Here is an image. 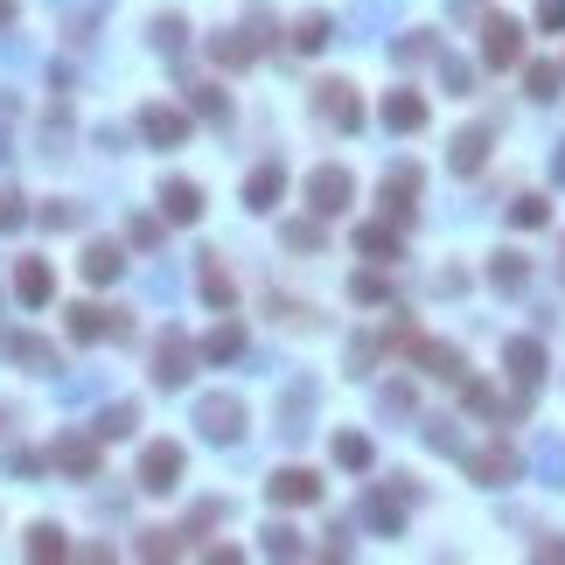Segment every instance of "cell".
Here are the masks:
<instances>
[{"instance_id": "cell-1", "label": "cell", "mask_w": 565, "mask_h": 565, "mask_svg": "<svg viewBox=\"0 0 565 565\" xmlns=\"http://www.w3.org/2000/svg\"><path fill=\"white\" fill-rule=\"evenodd\" d=\"M196 426L210 447H238L244 440V399H231V391H203L196 399Z\"/></svg>"}, {"instance_id": "cell-2", "label": "cell", "mask_w": 565, "mask_h": 565, "mask_svg": "<svg viewBox=\"0 0 565 565\" xmlns=\"http://www.w3.org/2000/svg\"><path fill=\"white\" fill-rule=\"evenodd\" d=\"M503 364H510V384H517V399H510V412H523V405H531V391L544 384V349L531 343V335H517V343L503 349Z\"/></svg>"}, {"instance_id": "cell-3", "label": "cell", "mask_w": 565, "mask_h": 565, "mask_svg": "<svg viewBox=\"0 0 565 565\" xmlns=\"http://www.w3.org/2000/svg\"><path fill=\"white\" fill-rule=\"evenodd\" d=\"M314 112H322L335 134H356V126H364V99H356V84H343V78L314 84Z\"/></svg>"}, {"instance_id": "cell-4", "label": "cell", "mask_w": 565, "mask_h": 565, "mask_svg": "<svg viewBox=\"0 0 565 565\" xmlns=\"http://www.w3.org/2000/svg\"><path fill=\"white\" fill-rule=\"evenodd\" d=\"M405 503H412V482H384L377 496H364V517H370V531H384V538H399L405 531Z\"/></svg>"}, {"instance_id": "cell-5", "label": "cell", "mask_w": 565, "mask_h": 565, "mask_svg": "<svg viewBox=\"0 0 565 565\" xmlns=\"http://www.w3.org/2000/svg\"><path fill=\"white\" fill-rule=\"evenodd\" d=\"M140 488H154V496L182 488V447H175V440H147V454H140Z\"/></svg>"}, {"instance_id": "cell-6", "label": "cell", "mask_w": 565, "mask_h": 565, "mask_svg": "<svg viewBox=\"0 0 565 565\" xmlns=\"http://www.w3.org/2000/svg\"><path fill=\"white\" fill-rule=\"evenodd\" d=\"M349 196H356L349 168H314V175H308V203H314V217H343V210H349Z\"/></svg>"}, {"instance_id": "cell-7", "label": "cell", "mask_w": 565, "mask_h": 565, "mask_svg": "<svg viewBox=\"0 0 565 565\" xmlns=\"http://www.w3.org/2000/svg\"><path fill=\"white\" fill-rule=\"evenodd\" d=\"M188 370H196V343L168 328V335H161V349H154V384H161V391H175V384H188Z\"/></svg>"}, {"instance_id": "cell-8", "label": "cell", "mask_w": 565, "mask_h": 565, "mask_svg": "<svg viewBox=\"0 0 565 565\" xmlns=\"http://www.w3.org/2000/svg\"><path fill=\"white\" fill-rule=\"evenodd\" d=\"M266 496L279 510H308V503H322V475H314V468H279L266 482Z\"/></svg>"}, {"instance_id": "cell-9", "label": "cell", "mask_w": 565, "mask_h": 565, "mask_svg": "<svg viewBox=\"0 0 565 565\" xmlns=\"http://www.w3.org/2000/svg\"><path fill=\"white\" fill-rule=\"evenodd\" d=\"M105 335H134V322L126 314H112V308H70V343H105Z\"/></svg>"}, {"instance_id": "cell-10", "label": "cell", "mask_w": 565, "mask_h": 565, "mask_svg": "<svg viewBox=\"0 0 565 565\" xmlns=\"http://www.w3.org/2000/svg\"><path fill=\"white\" fill-rule=\"evenodd\" d=\"M258 49H266V8H258L252 28H231V35H217V43H210V56H217V64H231V70H244Z\"/></svg>"}, {"instance_id": "cell-11", "label": "cell", "mask_w": 565, "mask_h": 565, "mask_svg": "<svg viewBox=\"0 0 565 565\" xmlns=\"http://www.w3.org/2000/svg\"><path fill=\"white\" fill-rule=\"evenodd\" d=\"M140 140L147 147H182L188 140V112H175V105H140Z\"/></svg>"}, {"instance_id": "cell-12", "label": "cell", "mask_w": 565, "mask_h": 565, "mask_svg": "<svg viewBox=\"0 0 565 565\" xmlns=\"http://www.w3.org/2000/svg\"><path fill=\"white\" fill-rule=\"evenodd\" d=\"M468 475H475L482 488H503V482L523 475V461L510 454V447H475V454H468Z\"/></svg>"}, {"instance_id": "cell-13", "label": "cell", "mask_w": 565, "mask_h": 565, "mask_svg": "<svg viewBox=\"0 0 565 565\" xmlns=\"http://www.w3.org/2000/svg\"><path fill=\"white\" fill-rule=\"evenodd\" d=\"M517 56H523V28H517V22H503V14H496V22L482 28V64H488V70H510Z\"/></svg>"}, {"instance_id": "cell-14", "label": "cell", "mask_w": 565, "mask_h": 565, "mask_svg": "<svg viewBox=\"0 0 565 565\" xmlns=\"http://www.w3.org/2000/svg\"><path fill=\"white\" fill-rule=\"evenodd\" d=\"M405 343H412V356H419L426 377H447V384H461V377H468V364H461L454 343H426V335H405Z\"/></svg>"}, {"instance_id": "cell-15", "label": "cell", "mask_w": 565, "mask_h": 565, "mask_svg": "<svg viewBox=\"0 0 565 565\" xmlns=\"http://www.w3.org/2000/svg\"><path fill=\"white\" fill-rule=\"evenodd\" d=\"M377 119H384L391 134H419V126H426V99H419V91H391Z\"/></svg>"}, {"instance_id": "cell-16", "label": "cell", "mask_w": 565, "mask_h": 565, "mask_svg": "<svg viewBox=\"0 0 565 565\" xmlns=\"http://www.w3.org/2000/svg\"><path fill=\"white\" fill-rule=\"evenodd\" d=\"M384 203H391L399 223H412V210H419V168H391V175H384Z\"/></svg>"}, {"instance_id": "cell-17", "label": "cell", "mask_w": 565, "mask_h": 565, "mask_svg": "<svg viewBox=\"0 0 565 565\" xmlns=\"http://www.w3.org/2000/svg\"><path fill=\"white\" fill-rule=\"evenodd\" d=\"M161 210H168V223H196L203 217V188L196 182H161Z\"/></svg>"}, {"instance_id": "cell-18", "label": "cell", "mask_w": 565, "mask_h": 565, "mask_svg": "<svg viewBox=\"0 0 565 565\" xmlns=\"http://www.w3.org/2000/svg\"><path fill=\"white\" fill-rule=\"evenodd\" d=\"M488 287H496V293H523V287H531V258H523V252H496V258H488Z\"/></svg>"}, {"instance_id": "cell-19", "label": "cell", "mask_w": 565, "mask_h": 565, "mask_svg": "<svg viewBox=\"0 0 565 565\" xmlns=\"http://www.w3.org/2000/svg\"><path fill=\"white\" fill-rule=\"evenodd\" d=\"M279 188H287V168H279V161H258L252 182H244V203H252V210H273Z\"/></svg>"}, {"instance_id": "cell-20", "label": "cell", "mask_w": 565, "mask_h": 565, "mask_svg": "<svg viewBox=\"0 0 565 565\" xmlns=\"http://www.w3.org/2000/svg\"><path fill=\"white\" fill-rule=\"evenodd\" d=\"M78 266H84L91 287H112V279L126 273V252H119V244H84V258H78Z\"/></svg>"}, {"instance_id": "cell-21", "label": "cell", "mask_w": 565, "mask_h": 565, "mask_svg": "<svg viewBox=\"0 0 565 565\" xmlns=\"http://www.w3.org/2000/svg\"><path fill=\"white\" fill-rule=\"evenodd\" d=\"M308 419H314V384H293L287 399H279V433H287V440H300V433H308Z\"/></svg>"}, {"instance_id": "cell-22", "label": "cell", "mask_w": 565, "mask_h": 565, "mask_svg": "<svg viewBox=\"0 0 565 565\" xmlns=\"http://www.w3.org/2000/svg\"><path fill=\"white\" fill-rule=\"evenodd\" d=\"M56 468H64V475H99V440H84V433L56 440Z\"/></svg>"}, {"instance_id": "cell-23", "label": "cell", "mask_w": 565, "mask_h": 565, "mask_svg": "<svg viewBox=\"0 0 565 565\" xmlns=\"http://www.w3.org/2000/svg\"><path fill=\"white\" fill-rule=\"evenodd\" d=\"M14 293H22L28 308H43V300L56 293V273L43 266V258H22V273H14Z\"/></svg>"}, {"instance_id": "cell-24", "label": "cell", "mask_w": 565, "mask_h": 565, "mask_svg": "<svg viewBox=\"0 0 565 565\" xmlns=\"http://www.w3.org/2000/svg\"><path fill=\"white\" fill-rule=\"evenodd\" d=\"M447 161H454V175H482V161H488V126H468Z\"/></svg>"}, {"instance_id": "cell-25", "label": "cell", "mask_w": 565, "mask_h": 565, "mask_svg": "<svg viewBox=\"0 0 565 565\" xmlns=\"http://www.w3.org/2000/svg\"><path fill=\"white\" fill-rule=\"evenodd\" d=\"M196 287H203V300H210V308H231V300H238L231 273H223V266H217L210 252H203V266H196Z\"/></svg>"}, {"instance_id": "cell-26", "label": "cell", "mask_w": 565, "mask_h": 565, "mask_svg": "<svg viewBox=\"0 0 565 565\" xmlns=\"http://www.w3.org/2000/svg\"><path fill=\"white\" fill-rule=\"evenodd\" d=\"M356 252L364 258H399V231H391V223H364V231H356Z\"/></svg>"}, {"instance_id": "cell-27", "label": "cell", "mask_w": 565, "mask_h": 565, "mask_svg": "<svg viewBox=\"0 0 565 565\" xmlns=\"http://www.w3.org/2000/svg\"><path fill=\"white\" fill-rule=\"evenodd\" d=\"M328 35H335L328 14H308V22H293V49H300V56H314V49H328Z\"/></svg>"}, {"instance_id": "cell-28", "label": "cell", "mask_w": 565, "mask_h": 565, "mask_svg": "<svg viewBox=\"0 0 565 565\" xmlns=\"http://www.w3.org/2000/svg\"><path fill=\"white\" fill-rule=\"evenodd\" d=\"M28 558H43V565H56V558H70V544H64V531H56V523H35V531H28Z\"/></svg>"}, {"instance_id": "cell-29", "label": "cell", "mask_w": 565, "mask_h": 565, "mask_svg": "<svg viewBox=\"0 0 565 565\" xmlns=\"http://www.w3.org/2000/svg\"><path fill=\"white\" fill-rule=\"evenodd\" d=\"M266 558H308V538H300L293 523H273V531H266Z\"/></svg>"}, {"instance_id": "cell-30", "label": "cell", "mask_w": 565, "mask_h": 565, "mask_svg": "<svg viewBox=\"0 0 565 565\" xmlns=\"http://www.w3.org/2000/svg\"><path fill=\"white\" fill-rule=\"evenodd\" d=\"M203 356H210V364H231V356H244V328H238V322H223L210 343H203Z\"/></svg>"}, {"instance_id": "cell-31", "label": "cell", "mask_w": 565, "mask_h": 565, "mask_svg": "<svg viewBox=\"0 0 565 565\" xmlns=\"http://www.w3.org/2000/svg\"><path fill=\"white\" fill-rule=\"evenodd\" d=\"M154 49L161 56H182L188 49V22H182V14H161V22H154Z\"/></svg>"}, {"instance_id": "cell-32", "label": "cell", "mask_w": 565, "mask_h": 565, "mask_svg": "<svg viewBox=\"0 0 565 565\" xmlns=\"http://www.w3.org/2000/svg\"><path fill=\"white\" fill-rule=\"evenodd\" d=\"M134 426H140V412H134V405H105V412H99V440H126Z\"/></svg>"}, {"instance_id": "cell-33", "label": "cell", "mask_w": 565, "mask_h": 565, "mask_svg": "<svg viewBox=\"0 0 565 565\" xmlns=\"http://www.w3.org/2000/svg\"><path fill=\"white\" fill-rule=\"evenodd\" d=\"M544 217H552V203H544V196H517V203H510V223H517V231H544Z\"/></svg>"}, {"instance_id": "cell-34", "label": "cell", "mask_w": 565, "mask_h": 565, "mask_svg": "<svg viewBox=\"0 0 565 565\" xmlns=\"http://www.w3.org/2000/svg\"><path fill=\"white\" fill-rule=\"evenodd\" d=\"M349 300H364V308H377V300H391V279L364 266V273H356V279H349Z\"/></svg>"}, {"instance_id": "cell-35", "label": "cell", "mask_w": 565, "mask_h": 565, "mask_svg": "<svg viewBox=\"0 0 565 565\" xmlns=\"http://www.w3.org/2000/svg\"><path fill=\"white\" fill-rule=\"evenodd\" d=\"M8 356H22V364H35V370H56V349L49 343H35V335H14V343H0Z\"/></svg>"}, {"instance_id": "cell-36", "label": "cell", "mask_w": 565, "mask_h": 565, "mask_svg": "<svg viewBox=\"0 0 565 565\" xmlns=\"http://www.w3.org/2000/svg\"><path fill=\"white\" fill-rule=\"evenodd\" d=\"M279 238H287V252H322V223H314V217L287 223V231H279Z\"/></svg>"}, {"instance_id": "cell-37", "label": "cell", "mask_w": 565, "mask_h": 565, "mask_svg": "<svg viewBox=\"0 0 565 565\" xmlns=\"http://www.w3.org/2000/svg\"><path fill=\"white\" fill-rule=\"evenodd\" d=\"M335 461H343V468H370V440H364V433H335Z\"/></svg>"}, {"instance_id": "cell-38", "label": "cell", "mask_w": 565, "mask_h": 565, "mask_svg": "<svg viewBox=\"0 0 565 565\" xmlns=\"http://www.w3.org/2000/svg\"><path fill=\"white\" fill-rule=\"evenodd\" d=\"M419 433H426V447H440V454H461V433H454V419H419Z\"/></svg>"}, {"instance_id": "cell-39", "label": "cell", "mask_w": 565, "mask_h": 565, "mask_svg": "<svg viewBox=\"0 0 565 565\" xmlns=\"http://www.w3.org/2000/svg\"><path fill=\"white\" fill-rule=\"evenodd\" d=\"M391 56H399V64H419V56H440V43H433V35H399V43H391Z\"/></svg>"}, {"instance_id": "cell-40", "label": "cell", "mask_w": 565, "mask_h": 565, "mask_svg": "<svg viewBox=\"0 0 565 565\" xmlns=\"http://www.w3.org/2000/svg\"><path fill=\"white\" fill-rule=\"evenodd\" d=\"M523 84H531V99H558V70L552 64H531V70H523Z\"/></svg>"}, {"instance_id": "cell-41", "label": "cell", "mask_w": 565, "mask_h": 565, "mask_svg": "<svg viewBox=\"0 0 565 565\" xmlns=\"http://www.w3.org/2000/svg\"><path fill=\"white\" fill-rule=\"evenodd\" d=\"M188 105H196L203 119H223V112H231V105H223V91H217V84H196V91H188Z\"/></svg>"}, {"instance_id": "cell-42", "label": "cell", "mask_w": 565, "mask_h": 565, "mask_svg": "<svg viewBox=\"0 0 565 565\" xmlns=\"http://www.w3.org/2000/svg\"><path fill=\"white\" fill-rule=\"evenodd\" d=\"M22 223H28V203L14 188H0V231H22Z\"/></svg>"}, {"instance_id": "cell-43", "label": "cell", "mask_w": 565, "mask_h": 565, "mask_svg": "<svg viewBox=\"0 0 565 565\" xmlns=\"http://www.w3.org/2000/svg\"><path fill=\"white\" fill-rule=\"evenodd\" d=\"M175 538H182V531H147V538H140V558H175V552H182Z\"/></svg>"}, {"instance_id": "cell-44", "label": "cell", "mask_w": 565, "mask_h": 565, "mask_svg": "<svg viewBox=\"0 0 565 565\" xmlns=\"http://www.w3.org/2000/svg\"><path fill=\"white\" fill-rule=\"evenodd\" d=\"M384 412H391V419H405V412H412V384H405V377H399V384H384Z\"/></svg>"}, {"instance_id": "cell-45", "label": "cell", "mask_w": 565, "mask_h": 565, "mask_svg": "<svg viewBox=\"0 0 565 565\" xmlns=\"http://www.w3.org/2000/svg\"><path fill=\"white\" fill-rule=\"evenodd\" d=\"M377 370V343H349V377H370Z\"/></svg>"}, {"instance_id": "cell-46", "label": "cell", "mask_w": 565, "mask_h": 565, "mask_svg": "<svg viewBox=\"0 0 565 565\" xmlns=\"http://www.w3.org/2000/svg\"><path fill=\"white\" fill-rule=\"evenodd\" d=\"M84 210H78V203H49V210H43V223H49V231H70V223H78Z\"/></svg>"}, {"instance_id": "cell-47", "label": "cell", "mask_w": 565, "mask_h": 565, "mask_svg": "<svg viewBox=\"0 0 565 565\" xmlns=\"http://www.w3.org/2000/svg\"><path fill=\"white\" fill-rule=\"evenodd\" d=\"M126 238H134V244H147V252H154V244H161V223H154V217H134V223H126Z\"/></svg>"}, {"instance_id": "cell-48", "label": "cell", "mask_w": 565, "mask_h": 565, "mask_svg": "<svg viewBox=\"0 0 565 565\" xmlns=\"http://www.w3.org/2000/svg\"><path fill=\"white\" fill-rule=\"evenodd\" d=\"M468 412H510V405H503V399H496V391H482V384H468ZM510 419H517V412H510Z\"/></svg>"}, {"instance_id": "cell-49", "label": "cell", "mask_w": 565, "mask_h": 565, "mask_svg": "<svg viewBox=\"0 0 565 565\" xmlns=\"http://www.w3.org/2000/svg\"><path fill=\"white\" fill-rule=\"evenodd\" d=\"M440 78H447V91H468V84H475V70H468V64H454V56H447V64H440Z\"/></svg>"}, {"instance_id": "cell-50", "label": "cell", "mask_w": 565, "mask_h": 565, "mask_svg": "<svg viewBox=\"0 0 565 565\" xmlns=\"http://www.w3.org/2000/svg\"><path fill=\"white\" fill-rule=\"evenodd\" d=\"M538 28H565V0H538Z\"/></svg>"}, {"instance_id": "cell-51", "label": "cell", "mask_w": 565, "mask_h": 565, "mask_svg": "<svg viewBox=\"0 0 565 565\" xmlns=\"http://www.w3.org/2000/svg\"><path fill=\"white\" fill-rule=\"evenodd\" d=\"M35 468H43V461H35L28 447H14V454H8V475H35Z\"/></svg>"}, {"instance_id": "cell-52", "label": "cell", "mask_w": 565, "mask_h": 565, "mask_svg": "<svg viewBox=\"0 0 565 565\" xmlns=\"http://www.w3.org/2000/svg\"><path fill=\"white\" fill-rule=\"evenodd\" d=\"M544 475H552V482H565V447H558V440L544 447Z\"/></svg>"}, {"instance_id": "cell-53", "label": "cell", "mask_w": 565, "mask_h": 565, "mask_svg": "<svg viewBox=\"0 0 565 565\" xmlns=\"http://www.w3.org/2000/svg\"><path fill=\"white\" fill-rule=\"evenodd\" d=\"M488 8V0H454V14H482Z\"/></svg>"}, {"instance_id": "cell-54", "label": "cell", "mask_w": 565, "mask_h": 565, "mask_svg": "<svg viewBox=\"0 0 565 565\" xmlns=\"http://www.w3.org/2000/svg\"><path fill=\"white\" fill-rule=\"evenodd\" d=\"M552 182H565V147H558V154H552Z\"/></svg>"}, {"instance_id": "cell-55", "label": "cell", "mask_w": 565, "mask_h": 565, "mask_svg": "<svg viewBox=\"0 0 565 565\" xmlns=\"http://www.w3.org/2000/svg\"><path fill=\"white\" fill-rule=\"evenodd\" d=\"M0 28H14V0H0Z\"/></svg>"}, {"instance_id": "cell-56", "label": "cell", "mask_w": 565, "mask_h": 565, "mask_svg": "<svg viewBox=\"0 0 565 565\" xmlns=\"http://www.w3.org/2000/svg\"><path fill=\"white\" fill-rule=\"evenodd\" d=\"M64 8H70V0H64Z\"/></svg>"}]
</instances>
